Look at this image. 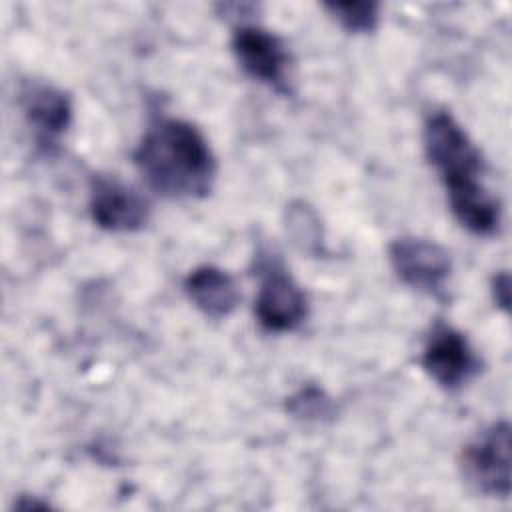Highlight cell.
Returning <instances> with one entry per match:
<instances>
[{
	"instance_id": "cell-1",
	"label": "cell",
	"mask_w": 512,
	"mask_h": 512,
	"mask_svg": "<svg viewBox=\"0 0 512 512\" xmlns=\"http://www.w3.org/2000/svg\"><path fill=\"white\" fill-rule=\"evenodd\" d=\"M146 184L166 198H202L216 178V160L204 134L190 122L158 118L134 150Z\"/></svg>"
},
{
	"instance_id": "cell-2",
	"label": "cell",
	"mask_w": 512,
	"mask_h": 512,
	"mask_svg": "<svg viewBox=\"0 0 512 512\" xmlns=\"http://www.w3.org/2000/svg\"><path fill=\"white\" fill-rule=\"evenodd\" d=\"M424 150L446 186L450 204L486 192L484 158L450 112L438 110L428 116Z\"/></svg>"
},
{
	"instance_id": "cell-3",
	"label": "cell",
	"mask_w": 512,
	"mask_h": 512,
	"mask_svg": "<svg viewBox=\"0 0 512 512\" xmlns=\"http://www.w3.org/2000/svg\"><path fill=\"white\" fill-rule=\"evenodd\" d=\"M254 314L266 332L276 334L296 330L308 316V300L304 290L278 262H268L262 266Z\"/></svg>"
},
{
	"instance_id": "cell-4",
	"label": "cell",
	"mask_w": 512,
	"mask_h": 512,
	"mask_svg": "<svg viewBox=\"0 0 512 512\" xmlns=\"http://www.w3.org/2000/svg\"><path fill=\"white\" fill-rule=\"evenodd\" d=\"M464 476L482 494H510V424L500 420L464 448Z\"/></svg>"
},
{
	"instance_id": "cell-5",
	"label": "cell",
	"mask_w": 512,
	"mask_h": 512,
	"mask_svg": "<svg viewBox=\"0 0 512 512\" xmlns=\"http://www.w3.org/2000/svg\"><path fill=\"white\" fill-rule=\"evenodd\" d=\"M388 258L396 276L410 288L434 296L444 292L452 262L440 244L426 238L402 236L390 244Z\"/></svg>"
},
{
	"instance_id": "cell-6",
	"label": "cell",
	"mask_w": 512,
	"mask_h": 512,
	"mask_svg": "<svg viewBox=\"0 0 512 512\" xmlns=\"http://www.w3.org/2000/svg\"><path fill=\"white\" fill-rule=\"evenodd\" d=\"M90 214L108 232H136L150 220L148 200L128 184L96 176L90 186Z\"/></svg>"
},
{
	"instance_id": "cell-7",
	"label": "cell",
	"mask_w": 512,
	"mask_h": 512,
	"mask_svg": "<svg viewBox=\"0 0 512 512\" xmlns=\"http://www.w3.org/2000/svg\"><path fill=\"white\" fill-rule=\"evenodd\" d=\"M422 366L438 386L454 390L478 372L480 362L462 332L440 324L424 346Z\"/></svg>"
},
{
	"instance_id": "cell-8",
	"label": "cell",
	"mask_w": 512,
	"mask_h": 512,
	"mask_svg": "<svg viewBox=\"0 0 512 512\" xmlns=\"http://www.w3.org/2000/svg\"><path fill=\"white\" fill-rule=\"evenodd\" d=\"M232 52L248 76L278 90L286 86L290 56L276 34L258 26H240L232 36Z\"/></svg>"
},
{
	"instance_id": "cell-9",
	"label": "cell",
	"mask_w": 512,
	"mask_h": 512,
	"mask_svg": "<svg viewBox=\"0 0 512 512\" xmlns=\"http://www.w3.org/2000/svg\"><path fill=\"white\" fill-rule=\"evenodd\" d=\"M20 102L36 142L44 148L56 146L72 122L70 98L50 84L32 82L24 86Z\"/></svg>"
},
{
	"instance_id": "cell-10",
	"label": "cell",
	"mask_w": 512,
	"mask_h": 512,
	"mask_svg": "<svg viewBox=\"0 0 512 512\" xmlns=\"http://www.w3.org/2000/svg\"><path fill=\"white\" fill-rule=\"evenodd\" d=\"M184 288L194 306L210 318L230 316L240 302V290L234 278L218 266L194 268L186 276Z\"/></svg>"
},
{
	"instance_id": "cell-11",
	"label": "cell",
	"mask_w": 512,
	"mask_h": 512,
	"mask_svg": "<svg viewBox=\"0 0 512 512\" xmlns=\"http://www.w3.org/2000/svg\"><path fill=\"white\" fill-rule=\"evenodd\" d=\"M286 228L292 236V242L308 252V254H318L320 244H322V228L316 212L304 204V202H294L288 206V220Z\"/></svg>"
},
{
	"instance_id": "cell-12",
	"label": "cell",
	"mask_w": 512,
	"mask_h": 512,
	"mask_svg": "<svg viewBox=\"0 0 512 512\" xmlns=\"http://www.w3.org/2000/svg\"><path fill=\"white\" fill-rule=\"evenodd\" d=\"M324 8L338 20V24L348 32H372L378 24V4L368 0H348V2H326Z\"/></svg>"
},
{
	"instance_id": "cell-13",
	"label": "cell",
	"mask_w": 512,
	"mask_h": 512,
	"mask_svg": "<svg viewBox=\"0 0 512 512\" xmlns=\"http://www.w3.org/2000/svg\"><path fill=\"white\" fill-rule=\"evenodd\" d=\"M288 410L296 418L320 420L332 414V402L320 388L306 386L288 400Z\"/></svg>"
},
{
	"instance_id": "cell-14",
	"label": "cell",
	"mask_w": 512,
	"mask_h": 512,
	"mask_svg": "<svg viewBox=\"0 0 512 512\" xmlns=\"http://www.w3.org/2000/svg\"><path fill=\"white\" fill-rule=\"evenodd\" d=\"M492 296L496 306H500L504 312L510 308V276L508 272H498L492 278Z\"/></svg>"
}]
</instances>
